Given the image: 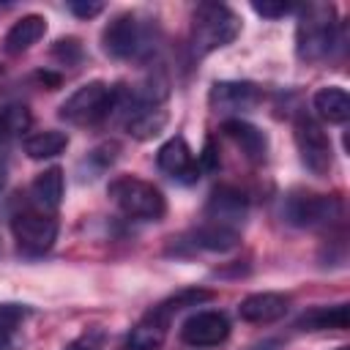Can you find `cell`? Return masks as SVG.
Returning <instances> with one entry per match:
<instances>
[{"instance_id":"4fadbf2b","label":"cell","mask_w":350,"mask_h":350,"mask_svg":"<svg viewBox=\"0 0 350 350\" xmlns=\"http://www.w3.org/2000/svg\"><path fill=\"white\" fill-rule=\"evenodd\" d=\"M290 309V298L282 295V293H271V290H262V293H252L246 295L241 304H238V314L241 320L246 323H260V325H268V323H276L287 314Z\"/></svg>"},{"instance_id":"f1b7e54d","label":"cell","mask_w":350,"mask_h":350,"mask_svg":"<svg viewBox=\"0 0 350 350\" xmlns=\"http://www.w3.org/2000/svg\"><path fill=\"white\" fill-rule=\"evenodd\" d=\"M55 55L68 66V63H77V60L82 57V46H79L77 38H60V41L55 44Z\"/></svg>"},{"instance_id":"603a6c76","label":"cell","mask_w":350,"mask_h":350,"mask_svg":"<svg viewBox=\"0 0 350 350\" xmlns=\"http://www.w3.org/2000/svg\"><path fill=\"white\" fill-rule=\"evenodd\" d=\"M118 150H120V145L118 142H101V145H96L85 159H82V164H79V170L82 167H88V172L82 175V180L85 178H98L101 172H107L112 164H115V159H118Z\"/></svg>"},{"instance_id":"d6a6232c","label":"cell","mask_w":350,"mask_h":350,"mask_svg":"<svg viewBox=\"0 0 350 350\" xmlns=\"http://www.w3.org/2000/svg\"><path fill=\"white\" fill-rule=\"evenodd\" d=\"M0 74H3V66H0Z\"/></svg>"},{"instance_id":"484cf974","label":"cell","mask_w":350,"mask_h":350,"mask_svg":"<svg viewBox=\"0 0 350 350\" xmlns=\"http://www.w3.org/2000/svg\"><path fill=\"white\" fill-rule=\"evenodd\" d=\"M27 314L25 306L19 304H3L0 306V350H5L16 334V325L22 323V317Z\"/></svg>"},{"instance_id":"2e32d148","label":"cell","mask_w":350,"mask_h":350,"mask_svg":"<svg viewBox=\"0 0 350 350\" xmlns=\"http://www.w3.org/2000/svg\"><path fill=\"white\" fill-rule=\"evenodd\" d=\"M224 134L243 150L246 159H252V161H262L265 159V153H268V137L254 123L241 120V118H230V120H224Z\"/></svg>"},{"instance_id":"7402d4cb","label":"cell","mask_w":350,"mask_h":350,"mask_svg":"<svg viewBox=\"0 0 350 350\" xmlns=\"http://www.w3.org/2000/svg\"><path fill=\"white\" fill-rule=\"evenodd\" d=\"M164 126H167V112H164L161 107H156V109H142V112H137V115H131V118L126 120L129 134L137 137V139H150V137H156Z\"/></svg>"},{"instance_id":"1f68e13d","label":"cell","mask_w":350,"mask_h":350,"mask_svg":"<svg viewBox=\"0 0 350 350\" xmlns=\"http://www.w3.org/2000/svg\"><path fill=\"white\" fill-rule=\"evenodd\" d=\"M339 350H350V347H339Z\"/></svg>"},{"instance_id":"ac0fdd59","label":"cell","mask_w":350,"mask_h":350,"mask_svg":"<svg viewBox=\"0 0 350 350\" xmlns=\"http://www.w3.org/2000/svg\"><path fill=\"white\" fill-rule=\"evenodd\" d=\"M314 112L328 123H345L350 118V96L339 85H325L312 96Z\"/></svg>"},{"instance_id":"4dcf8cb0","label":"cell","mask_w":350,"mask_h":350,"mask_svg":"<svg viewBox=\"0 0 350 350\" xmlns=\"http://www.w3.org/2000/svg\"><path fill=\"white\" fill-rule=\"evenodd\" d=\"M5 180H8V164H5V159L0 156V191L5 189Z\"/></svg>"},{"instance_id":"5bb4252c","label":"cell","mask_w":350,"mask_h":350,"mask_svg":"<svg viewBox=\"0 0 350 350\" xmlns=\"http://www.w3.org/2000/svg\"><path fill=\"white\" fill-rule=\"evenodd\" d=\"M167 328H170V317L156 306L150 309L142 320H137V325L129 331V339H126V350H159L164 345V336H167Z\"/></svg>"},{"instance_id":"ba28073f","label":"cell","mask_w":350,"mask_h":350,"mask_svg":"<svg viewBox=\"0 0 350 350\" xmlns=\"http://www.w3.org/2000/svg\"><path fill=\"white\" fill-rule=\"evenodd\" d=\"M295 148L301 156V164L312 172V175H328L331 164H334V148H331V137L325 134V129L309 118V115H298L295 118Z\"/></svg>"},{"instance_id":"277c9868","label":"cell","mask_w":350,"mask_h":350,"mask_svg":"<svg viewBox=\"0 0 350 350\" xmlns=\"http://www.w3.org/2000/svg\"><path fill=\"white\" fill-rule=\"evenodd\" d=\"M109 200L118 205L120 213L129 219H145V221H159L167 213V200L153 186L150 180H142L137 175H118L107 186Z\"/></svg>"},{"instance_id":"ffe728a7","label":"cell","mask_w":350,"mask_h":350,"mask_svg":"<svg viewBox=\"0 0 350 350\" xmlns=\"http://www.w3.org/2000/svg\"><path fill=\"white\" fill-rule=\"evenodd\" d=\"M350 323V312L347 304H336V306H314L309 312H304L295 323V328L301 331H345Z\"/></svg>"},{"instance_id":"52a82bcc","label":"cell","mask_w":350,"mask_h":350,"mask_svg":"<svg viewBox=\"0 0 350 350\" xmlns=\"http://www.w3.org/2000/svg\"><path fill=\"white\" fill-rule=\"evenodd\" d=\"M11 232H14L19 252L36 257V254L49 252L52 243L57 241V219H55V213H46L38 208H25V211L14 213Z\"/></svg>"},{"instance_id":"8fae6325","label":"cell","mask_w":350,"mask_h":350,"mask_svg":"<svg viewBox=\"0 0 350 350\" xmlns=\"http://www.w3.org/2000/svg\"><path fill=\"white\" fill-rule=\"evenodd\" d=\"M156 164L164 175L180 180V183H194L200 178V161L194 156V150L189 148V142L183 137H170L159 153H156Z\"/></svg>"},{"instance_id":"9a60e30c","label":"cell","mask_w":350,"mask_h":350,"mask_svg":"<svg viewBox=\"0 0 350 350\" xmlns=\"http://www.w3.org/2000/svg\"><path fill=\"white\" fill-rule=\"evenodd\" d=\"M63 189H66V180H63V170L60 167H46L44 172H38L30 183V197H33V208L38 211H46V213H55L63 202Z\"/></svg>"},{"instance_id":"8992f818","label":"cell","mask_w":350,"mask_h":350,"mask_svg":"<svg viewBox=\"0 0 350 350\" xmlns=\"http://www.w3.org/2000/svg\"><path fill=\"white\" fill-rule=\"evenodd\" d=\"M339 211H342V202L336 197L306 191V189H293L282 200V219L301 230L323 227V224L339 219Z\"/></svg>"},{"instance_id":"83f0119b","label":"cell","mask_w":350,"mask_h":350,"mask_svg":"<svg viewBox=\"0 0 350 350\" xmlns=\"http://www.w3.org/2000/svg\"><path fill=\"white\" fill-rule=\"evenodd\" d=\"M252 11L254 14H260V16H265V19H282V16H287L290 11H293V5L290 3H268V0H262V3H252Z\"/></svg>"},{"instance_id":"f546056e","label":"cell","mask_w":350,"mask_h":350,"mask_svg":"<svg viewBox=\"0 0 350 350\" xmlns=\"http://www.w3.org/2000/svg\"><path fill=\"white\" fill-rule=\"evenodd\" d=\"M68 11H71L74 16H79V19H90V16L101 14L104 5H101V3H79V0H71V3H68Z\"/></svg>"},{"instance_id":"d4e9b609","label":"cell","mask_w":350,"mask_h":350,"mask_svg":"<svg viewBox=\"0 0 350 350\" xmlns=\"http://www.w3.org/2000/svg\"><path fill=\"white\" fill-rule=\"evenodd\" d=\"M202 301H211V290H197V287H191V290H180V293L170 295L167 301L159 304V309H161L167 317H172L175 312H180V309H186V306H200Z\"/></svg>"},{"instance_id":"cb8c5ba5","label":"cell","mask_w":350,"mask_h":350,"mask_svg":"<svg viewBox=\"0 0 350 350\" xmlns=\"http://www.w3.org/2000/svg\"><path fill=\"white\" fill-rule=\"evenodd\" d=\"M30 126V112L25 104H8L0 109V145L14 139L16 134L27 131Z\"/></svg>"},{"instance_id":"6da1fadb","label":"cell","mask_w":350,"mask_h":350,"mask_svg":"<svg viewBox=\"0 0 350 350\" xmlns=\"http://www.w3.org/2000/svg\"><path fill=\"white\" fill-rule=\"evenodd\" d=\"M241 33V19L230 5L221 3H200L191 14L189 44L194 57H205L227 44H232Z\"/></svg>"},{"instance_id":"9c48e42d","label":"cell","mask_w":350,"mask_h":350,"mask_svg":"<svg viewBox=\"0 0 350 350\" xmlns=\"http://www.w3.org/2000/svg\"><path fill=\"white\" fill-rule=\"evenodd\" d=\"M227 336H230V320L224 312H216V309L194 312L180 325V339L189 347H216Z\"/></svg>"},{"instance_id":"3957f363","label":"cell","mask_w":350,"mask_h":350,"mask_svg":"<svg viewBox=\"0 0 350 350\" xmlns=\"http://www.w3.org/2000/svg\"><path fill=\"white\" fill-rule=\"evenodd\" d=\"M336 11L334 5H306L295 25V52L306 63L325 60L336 46Z\"/></svg>"},{"instance_id":"7c38bea8","label":"cell","mask_w":350,"mask_h":350,"mask_svg":"<svg viewBox=\"0 0 350 350\" xmlns=\"http://www.w3.org/2000/svg\"><path fill=\"white\" fill-rule=\"evenodd\" d=\"M246 213H249V202L243 191H238L235 186H216L205 202V221H213L230 230H241Z\"/></svg>"},{"instance_id":"5b68a950","label":"cell","mask_w":350,"mask_h":350,"mask_svg":"<svg viewBox=\"0 0 350 350\" xmlns=\"http://www.w3.org/2000/svg\"><path fill=\"white\" fill-rule=\"evenodd\" d=\"M115 101H118V88L93 79L77 88L60 104V118L71 126H96L115 112Z\"/></svg>"},{"instance_id":"4316f807","label":"cell","mask_w":350,"mask_h":350,"mask_svg":"<svg viewBox=\"0 0 350 350\" xmlns=\"http://www.w3.org/2000/svg\"><path fill=\"white\" fill-rule=\"evenodd\" d=\"M104 345H107L104 328H88L77 339H71L63 350H104Z\"/></svg>"},{"instance_id":"d6986e66","label":"cell","mask_w":350,"mask_h":350,"mask_svg":"<svg viewBox=\"0 0 350 350\" xmlns=\"http://www.w3.org/2000/svg\"><path fill=\"white\" fill-rule=\"evenodd\" d=\"M189 238H191L189 243L194 249H205V252H230L241 243L238 230H230V227H221V224H213V221H202L197 230H191Z\"/></svg>"},{"instance_id":"e0dca14e","label":"cell","mask_w":350,"mask_h":350,"mask_svg":"<svg viewBox=\"0 0 350 350\" xmlns=\"http://www.w3.org/2000/svg\"><path fill=\"white\" fill-rule=\"evenodd\" d=\"M44 33H46V19H44L41 14H27V16L16 19V22L8 27L5 38H3V49H5L8 55H22V52H27L33 44H38V41L44 38Z\"/></svg>"},{"instance_id":"7a4b0ae2","label":"cell","mask_w":350,"mask_h":350,"mask_svg":"<svg viewBox=\"0 0 350 350\" xmlns=\"http://www.w3.org/2000/svg\"><path fill=\"white\" fill-rule=\"evenodd\" d=\"M101 49L115 60H145L156 49V27L134 11L118 14L101 30Z\"/></svg>"},{"instance_id":"44dd1931","label":"cell","mask_w":350,"mask_h":350,"mask_svg":"<svg viewBox=\"0 0 350 350\" xmlns=\"http://www.w3.org/2000/svg\"><path fill=\"white\" fill-rule=\"evenodd\" d=\"M68 145V134L66 131H57V129H44V131H33L25 137L22 148L30 159L41 161V159H52L57 153H63Z\"/></svg>"},{"instance_id":"30bf717a","label":"cell","mask_w":350,"mask_h":350,"mask_svg":"<svg viewBox=\"0 0 350 350\" xmlns=\"http://www.w3.org/2000/svg\"><path fill=\"white\" fill-rule=\"evenodd\" d=\"M262 93L254 82H243V79H224V82H213L208 101L211 109L221 112V115H241L249 112L260 104Z\"/></svg>"}]
</instances>
